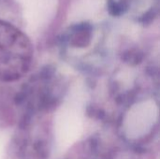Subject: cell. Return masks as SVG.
I'll return each instance as SVG.
<instances>
[{
	"label": "cell",
	"instance_id": "obj_1",
	"mask_svg": "<svg viewBox=\"0 0 160 159\" xmlns=\"http://www.w3.org/2000/svg\"><path fill=\"white\" fill-rule=\"evenodd\" d=\"M31 46L22 34L11 26L0 24V80L14 81L28 70Z\"/></svg>",
	"mask_w": 160,
	"mask_h": 159
},
{
	"label": "cell",
	"instance_id": "obj_2",
	"mask_svg": "<svg viewBox=\"0 0 160 159\" xmlns=\"http://www.w3.org/2000/svg\"><path fill=\"white\" fill-rule=\"evenodd\" d=\"M90 32L91 27L87 24H82L79 25L76 29V32L74 34L73 41L77 46H84L88 43L90 39Z\"/></svg>",
	"mask_w": 160,
	"mask_h": 159
},
{
	"label": "cell",
	"instance_id": "obj_3",
	"mask_svg": "<svg viewBox=\"0 0 160 159\" xmlns=\"http://www.w3.org/2000/svg\"><path fill=\"white\" fill-rule=\"evenodd\" d=\"M109 10L111 12L112 15L114 16H119L122 13H124V11L126 10V6L122 3H111L109 6Z\"/></svg>",
	"mask_w": 160,
	"mask_h": 159
}]
</instances>
